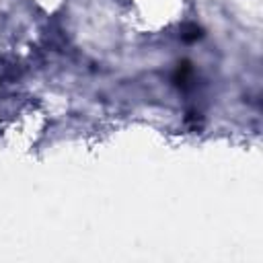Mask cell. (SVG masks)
Here are the masks:
<instances>
[{
  "mask_svg": "<svg viewBox=\"0 0 263 263\" xmlns=\"http://www.w3.org/2000/svg\"><path fill=\"white\" fill-rule=\"evenodd\" d=\"M189 76H191V66L189 62H181L177 66V72H175V82L177 84H185L189 81Z\"/></svg>",
  "mask_w": 263,
  "mask_h": 263,
  "instance_id": "1",
  "label": "cell"
},
{
  "mask_svg": "<svg viewBox=\"0 0 263 263\" xmlns=\"http://www.w3.org/2000/svg\"><path fill=\"white\" fill-rule=\"evenodd\" d=\"M199 37H201V29L196 27V25L187 27V31L183 33V39H185V41H196V39H199Z\"/></svg>",
  "mask_w": 263,
  "mask_h": 263,
  "instance_id": "2",
  "label": "cell"
}]
</instances>
